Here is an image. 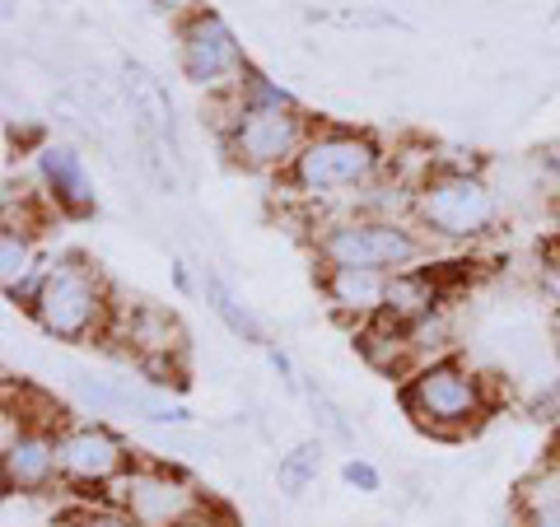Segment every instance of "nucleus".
Here are the masks:
<instances>
[{"label": "nucleus", "instance_id": "f257e3e1", "mask_svg": "<svg viewBox=\"0 0 560 527\" xmlns=\"http://www.w3.org/2000/svg\"><path fill=\"white\" fill-rule=\"evenodd\" d=\"M28 308L51 341H94L98 331L108 327V313H113L103 280L75 257L57 261V267L38 280Z\"/></svg>", "mask_w": 560, "mask_h": 527}, {"label": "nucleus", "instance_id": "0eeeda50", "mask_svg": "<svg viewBox=\"0 0 560 527\" xmlns=\"http://www.w3.org/2000/svg\"><path fill=\"white\" fill-rule=\"evenodd\" d=\"M121 94H127V103H131L136 136L145 140L154 173L173 187V168L168 164L178 160V113H173L168 90L140 61H127L121 66Z\"/></svg>", "mask_w": 560, "mask_h": 527}, {"label": "nucleus", "instance_id": "f8f14e48", "mask_svg": "<svg viewBox=\"0 0 560 527\" xmlns=\"http://www.w3.org/2000/svg\"><path fill=\"white\" fill-rule=\"evenodd\" d=\"M38 173L51 191V201L70 215H84V210H94V183L90 173H84V160L70 145H43L38 154Z\"/></svg>", "mask_w": 560, "mask_h": 527}, {"label": "nucleus", "instance_id": "4be33fe9", "mask_svg": "<svg viewBox=\"0 0 560 527\" xmlns=\"http://www.w3.org/2000/svg\"><path fill=\"white\" fill-rule=\"evenodd\" d=\"M533 415L547 420V425H560V378H551L547 388H541V397L533 401Z\"/></svg>", "mask_w": 560, "mask_h": 527}, {"label": "nucleus", "instance_id": "7ed1b4c3", "mask_svg": "<svg viewBox=\"0 0 560 527\" xmlns=\"http://www.w3.org/2000/svg\"><path fill=\"white\" fill-rule=\"evenodd\" d=\"M383 154L360 131H318L290 164V187L300 197H337V191L364 187L378 173Z\"/></svg>", "mask_w": 560, "mask_h": 527}, {"label": "nucleus", "instance_id": "5701e85b", "mask_svg": "<svg viewBox=\"0 0 560 527\" xmlns=\"http://www.w3.org/2000/svg\"><path fill=\"white\" fill-rule=\"evenodd\" d=\"M341 477H346L350 485H355V490H364V495H374V490H378V471H374L370 462H360V458H350Z\"/></svg>", "mask_w": 560, "mask_h": 527}, {"label": "nucleus", "instance_id": "aec40b11", "mask_svg": "<svg viewBox=\"0 0 560 527\" xmlns=\"http://www.w3.org/2000/svg\"><path fill=\"white\" fill-rule=\"evenodd\" d=\"M308 401H313V411H318V420H323V430L327 434H337V438H350V425H346V415L331 407L327 401V393L323 388H308Z\"/></svg>", "mask_w": 560, "mask_h": 527}, {"label": "nucleus", "instance_id": "423d86ee", "mask_svg": "<svg viewBox=\"0 0 560 527\" xmlns=\"http://www.w3.org/2000/svg\"><path fill=\"white\" fill-rule=\"evenodd\" d=\"M318 257L327 267H350V271H407L420 257V238L411 230H401L397 220H378V215H360V220H341L323 230L318 238Z\"/></svg>", "mask_w": 560, "mask_h": 527}, {"label": "nucleus", "instance_id": "2eb2a0df", "mask_svg": "<svg viewBox=\"0 0 560 527\" xmlns=\"http://www.w3.org/2000/svg\"><path fill=\"white\" fill-rule=\"evenodd\" d=\"M323 290L331 298L337 313H355V318H370L383 313V298H388V280L383 271H350V267H327Z\"/></svg>", "mask_w": 560, "mask_h": 527}, {"label": "nucleus", "instance_id": "6ab92c4d", "mask_svg": "<svg viewBox=\"0 0 560 527\" xmlns=\"http://www.w3.org/2000/svg\"><path fill=\"white\" fill-rule=\"evenodd\" d=\"M318 467H323V444H300V448H290L285 458H280L276 485L285 490V495H304V490L318 481Z\"/></svg>", "mask_w": 560, "mask_h": 527}, {"label": "nucleus", "instance_id": "39448f33", "mask_svg": "<svg viewBox=\"0 0 560 527\" xmlns=\"http://www.w3.org/2000/svg\"><path fill=\"white\" fill-rule=\"evenodd\" d=\"M416 220L440 238H481L500 220V201L477 173L444 168L416 191Z\"/></svg>", "mask_w": 560, "mask_h": 527}, {"label": "nucleus", "instance_id": "f03ea898", "mask_svg": "<svg viewBox=\"0 0 560 527\" xmlns=\"http://www.w3.org/2000/svg\"><path fill=\"white\" fill-rule=\"evenodd\" d=\"M304 140H308V127L294 113V103L280 90H271V84L253 80V94L243 98V108L234 113V127H230L234 160L248 168H290L294 154L304 150Z\"/></svg>", "mask_w": 560, "mask_h": 527}, {"label": "nucleus", "instance_id": "ddd939ff", "mask_svg": "<svg viewBox=\"0 0 560 527\" xmlns=\"http://www.w3.org/2000/svg\"><path fill=\"white\" fill-rule=\"evenodd\" d=\"M127 341H131V350L140 355V364H145V368H154V374H168L173 355L183 350V331L160 308H136L127 318Z\"/></svg>", "mask_w": 560, "mask_h": 527}, {"label": "nucleus", "instance_id": "a878e982", "mask_svg": "<svg viewBox=\"0 0 560 527\" xmlns=\"http://www.w3.org/2000/svg\"><path fill=\"white\" fill-rule=\"evenodd\" d=\"M547 168H551V178H560V145L547 154Z\"/></svg>", "mask_w": 560, "mask_h": 527}, {"label": "nucleus", "instance_id": "6e6552de", "mask_svg": "<svg viewBox=\"0 0 560 527\" xmlns=\"http://www.w3.org/2000/svg\"><path fill=\"white\" fill-rule=\"evenodd\" d=\"M178 61L183 75L201 90H215V84H230L243 75V47L230 33V24L210 10L187 14L178 28Z\"/></svg>", "mask_w": 560, "mask_h": 527}, {"label": "nucleus", "instance_id": "393cba45", "mask_svg": "<svg viewBox=\"0 0 560 527\" xmlns=\"http://www.w3.org/2000/svg\"><path fill=\"white\" fill-rule=\"evenodd\" d=\"M551 341H556V350H560V294H556V308H551Z\"/></svg>", "mask_w": 560, "mask_h": 527}, {"label": "nucleus", "instance_id": "f3484780", "mask_svg": "<svg viewBox=\"0 0 560 527\" xmlns=\"http://www.w3.org/2000/svg\"><path fill=\"white\" fill-rule=\"evenodd\" d=\"M518 523L523 527H560V471L547 462L518 485Z\"/></svg>", "mask_w": 560, "mask_h": 527}, {"label": "nucleus", "instance_id": "20e7f679", "mask_svg": "<svg viewBox=\"0 0 560 527\" xmlns=\"http://www.w3.org/2000/svg\"><path fill=\"white\" fill-rule=\"evenodd\" d=\"M401 407L416 415V425L434 434H463L486 415V383L471 368L440 360L416 368L411 383L401 388Z\"/></svg>", "mask_w": 560, "mask_h": 527}, {"label": "nucleus", "instance_id": "b1692460", "mask_svg": "<svg viewBox=\"0 0 560 527\" xmlns=\"http://www.w3.org/2000/svg\"><path fill=\"white\" fill-rule=\"evenodd\" d=\"M183 527H234V518L230 514H224V508L220 504H210V500H201V508H197V514H191Z\"/></svg>", "mask_w": 560, "mask_h": 527}, {"label": "nucleus", "instance_id": "4468645a", "mask_svg": "<svg viewBox=\"0 0 560 527\" xmlns=\"http://www.w3.org/2000/svg\"><path fill=\"white\" fill-rule=\"evenodd\" d=\"M434 304H440V271H397L388 280V298H383V318L397 327L430 323Z\"/></svg>", "mask_w": 560, "mask_h": 527}, {"label": "nucleus", "instance_id": "412c9836", "mask_svg": "<svg viewBox=\"0 0 560 527\" xmlns=\"http://www.w3.org/2000/svg\"><path fill=\"white\" fill-rule=\"evenodd\" d=\"M70 527H136V518L121 514V508H80Z\"/></svg>", "mask_w": 560, "mask_h": 527}, {"label": "nucleus", "instance_id": "dca6fc26", "mask_svg": "<svg viewBox=\"0 0 560 527\" xmlns=\"http://www.w3.org/2000/svg\"><path fill=\"white\" fill-rule=\"evenodd\" d=\"M201 294H206V304H210V313L234 331L238 341H253V346H267V327L257 323V313L248 308V304H238V294L224 285V280L215 276V271H206L201 267Z\"/></svg>", "mask_w": 560, "mask_h": 527}, {"label": "nucleus", "instance_id": "9b49d317", "mask_svg": "<svg viewBox=\"0 0 560 527\" xmlns=\"http://www.w3.org/2000/svg\"><path fill=\"white\" fill-rule=\"evenodd\" d=\"M61 477V458H57V438L47 430H20L5 434V490L14 495H38L51 481Z\"/></svg>", "mask_w": 560, "mask_h": 527}, {"label": "nucleus", "instance_id": "bb28decb", "mask_svg": "<svg viewBox=\"0 0 560 527\" xmlns=\"http://www.w3.org/2000/svg\"><path fill=\"white\" fill-rule=\"evenodd\" d=\"M551 467H556V471H560V434H556V438H551Z\"/></svg>", "mask_w": 560, "mask_h": 527}, {"label": "nucleus", "instance_id": "a211bd4d", "mask_svg": "<svg viewBox=\"0 0 560 527\" xmlns=\"http://www.w3.org/2000/svg\"><path fill=\"white\" fill-rule=\"evenodd\" d=\"M28 276H33V248H28V238L14 230V224H5V234H0V280H5V294L10 298L28 294Z\"/></svg>", "mask_w": 560, "mask_h": 527}, {"label": "nucleus", "instance_id": "9d476101", "mask_svg": "<svg viewBox=\"0 0 560 527\" xmlns=\"http://www.w3.org/2000/svg\"><path fill=\"white\" fill-rule=\"evenodd\" d=\"M57 458H61V477L66 481L103 485V481L127 477L131 453H127V444H121L113 430H103V425H75V430L57 434Z\"/></svg>", "mask_w": 560, "mask_h": 527}, {"label": "nucleus", "instance_id": "1a4fd4ad", "mask_svg": "<svg viewBox=\"0 0 560 527\" xmlns=\"http://www.w3.org/2000/svg\"><path fill=\"white\" fill-rule=\"evenodd\" d=\"M117 508L131 514L136 527H183L201 508V495L164 467H131L117 485Z\"/></svg>", "mask_w": 560, "mask_h": 527}]
</instances>
